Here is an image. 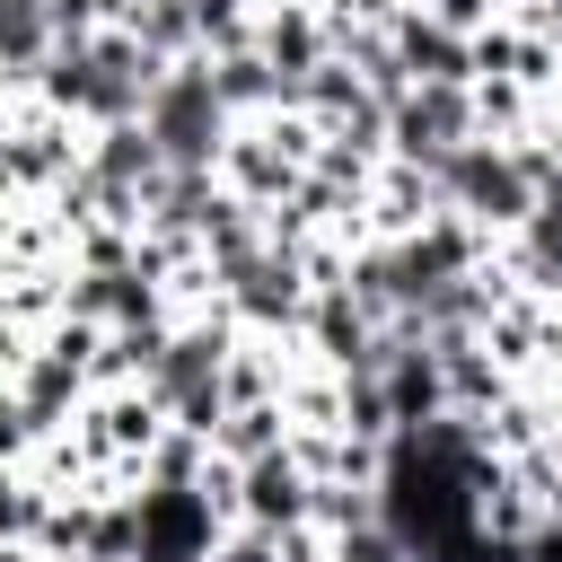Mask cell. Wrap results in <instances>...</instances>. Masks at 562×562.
<instances>
[{"label":"cell","instance_id":"cell-1","mask_svg":"<svg viewBox=\"0 0 562 562\" xmlns=\"http://www.w3.org/2000/svg\"><path fill=\"white\" fill-rule=\"evenodd\" d=\"M140 132L158 140L167 167H211V176H220L228 105L211 97V61H202V53H184V61L158 70V88H149V105H140Z\"/></svg>","mask_w":562,"mask_h":562},{"label":"cell","instance_id":"cell-2","mask_svg":"<svg viewBox=\"0 0 562 562\" xmlns=\"http://www.w3.org/2000/svg\"><path fill=\"white\" fill-rule=\"evenodd\" d=\"M430 193H439V211H457V220H474L483 237H509L527 211H536V184L518 176V158H509V140H457L439 167H430Z\"/></svg>","mask_w":562,"mask_h":562},{"label":"cell","instance_id":"cell-3","mask_svg":"<svg viewBox=\"0 0 562 562\" xmlns=\"http://www.w3.org/2000/svg\"><path fill=\"white\" fill-rule=\"evenodd\" d=\"M457 140H474V97L465 88H439V79H413L395 105H386V158L404 167H439Z\"/></svg>","mask_w":562,"mask_h":562},{"label":"cell","instance_id":"cell-4","mask_svg":"<svg viewBox=\"0 0 562 562\" xmlns=\"http://www.w3.org/2000/svg\"><path fill=\"white\" fill-rule=\"evenodd\" d=\"M132 509H140V553L132 562H211L220 509L202 501V483H132Z\"/></svg>","mask_w":562,"mask_h":562},{"label":"cell","instance_id":"cell-5","mask_svg":"<svg viewBox=\"0 0 562 562\" xmlns=\"http://www.w3.org/2000/svg\"><path fill=\"white\" fill-rule=\"evenodd\" d=\"M299 158L281 149V132H272V114H255V123H228V140H220V184L237 193V202H255V211H281L290 193H299Z\"/></svg>","mask_w":562,"mask_h":562},{"label":"cell","instance_id":"cell-6","mask_svg":"<svg viewBox=\"0 0 562 562\" xmlns=\"http://www.w3.org/2000/svg\"><path fill=\"white\" fill-rule=\"evenodd\" d=\"M386 44L404 61V79H439V88H474V35H448L422 0H404L386 18Z\"/></svg>","mask_w":562,"mask_h":562},{"label":"cell","instance_id":"cell-7","mask_svg":"<svg viewBox=\"0 0 562 562\" xmlns=\"http://www.w3.org/2000/svg\"><path fill=\"white\" fill-rule=\"evenodd\" d=\"M307 501H316V474L299 465V448H272V457L237 465V518L246 527H299Z\"/></svg>","mask_w":562,"mask_h":562},{"label":"cell","instance_id":"cell-8","mask_svg":"<svg viewBox=\"0 0 562 562\" xmlns=\"http://www.w3.org/2000/svg\"><path fill=\"white\" fill-rule=\"evenodd\" d=\"M272 448H290V413H281V395H263V404H228V413L211 422V457H228V465L272 457Z\"/></svg>","mask_w":562,"mask_h":562},{"label":"cell","instance_id":"cell-9","mask_svg":"<svg viewBox=\"0 0 562 562\" xmlns=\"http://www.w3.org/2000/svg\"><path fill=\"white\" fill-rule=\"evenodd\" d=\"M140 53H158V61H184V53H202L193 44V0H123V18H114Z\"/></svg>","mask_w":562,"mask_h":562},{"label":"cell","instance_id":"cell-10","mask_svg":"<svg viewBox=\"0 0 562 562\" xmlns=\"http://www.w3.org/2000/svg\"><path fill=\"white\" fill-rule=\"evenodd\" d=\"M211 61V97L228 105V123H255V114H272V70H263V53L246 44V53H202Z\"/></svg>","mask_w":562,"mask_h":562},{"label":"cell","instance_id":"cell-11","mask_svg":"<svg viewBox=\"0 0 562 562\" xmlns=\"http://www.w3.org/2000/svg\"><path fill=\"white\" fill-rule=\"evenodd\" d=\"M44 53H53V18H44V0H0V61L35 79Z\"/></svg>","mask_w":562,"mask_h":562},{"label":"cell","instance_id":"cell-12","mask_svg":"<svg viewBox=\"0 0 562 562\" xmlns=\"http://www.w3.org/2000/svg\"><path fill=\"white\" fill-rule=\"evenodd\" d=\"M465 97H474V132H483V140H509V132L536 123V97H527L518 79H474Z\"/></svg>","mask_w":562,"mask_h":562},{"label":"cell","instance_id":"cell-13","mask_svg":"<svg viewBox=\"0 0 562 562\" xmlns=\"http://www.w3.org/2000/svg\"><path fill=\"white\" fill-rule=\"evenodd\" d=\"M255 0H193V44L202 53H246L255 44Z\"/></svg>","mask_w":562,"mask_h":562},{"label":"cell","instance_id":"cell-14","mask_svg":"<svg viewBox=\"0 0 562 562\" xmlns=\"http://www.w3.org/2000/svg\"><path fill=\"white\" fill-rule=\"evenodd\" d=\"M26 457H35V422H26L18 386L0 378V465H26Z\"/></svg>","mask_w":562,"mask_h":562},{"label":"cell","instance_id":"cell-15","mask_svg":"<svg viewBox=\"0 0 562 562\" xmlns=\"http://www.w3.org/2000/svg\"><path fill=\"white\" fill-rule=\"evenodd\" d=\"M422 9H430V18H439V26H448V35H483V26H492V18H509V9H501V0H422Z\"/></svg>","mask_w":562,"mask_h":562},{"label":"cell","instance_id":"cell-16","mask_svg":"<svg viewBox=\"0 0 562 562\" xmlns=\"http://www.w3.org/2000/svg\"><path fill=\"white\" fill-rule=\"evenodd\" d=\"M0 123H9V105H0Z\"/></svg>","mask_w":562,"mask_h":562}]
</instances>
